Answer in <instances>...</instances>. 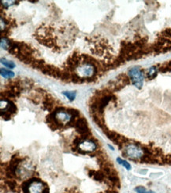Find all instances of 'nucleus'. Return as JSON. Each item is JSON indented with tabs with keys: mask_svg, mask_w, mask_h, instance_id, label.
Returning <instances> with one entry per match:
<instances>
[{
	"mask_svg": "<svg viewBox=\"0 0 171 193\" xmlns=\"http://www.w3.org/2000/svg\"><path fill=\"white\" fill-rule=\"evenodd\" d=\"M123 154L132 160H140L144 156V150L136 144L128 143L124 147Z\"/></svg>",
	"mask_w": 171,
	"mask_h": 193,
	"instance_id": "obj_1",
	"label": "nucleus"
},
{
	"mask_svg": "<svg viewBox=\"0 0 171 193\" xmlns=\"http://www.w3.org/2000/svg\"><path fill=\"white\" fill-rule=\"evenodd\" d=\"M128 77L130 78L132 83L137 89H141L144 85V72L139 66H133L128 71Z\"/></svg>",
	"mask_w": 171,
	"mask_h": 193,
	"instance_id": "obj_2",
	"label": "nucleus"
},
{
	"mask_svg": "<svg viewBox=\"0 0 171 193\" xmlns=\"http://www.w3.org/2000/svg\"><path fill=\"white\" fill-rule=\"evenodd\" d=\"M54 112H55V119L61 126L69 124L72 120L73 116L66 110H65L64 108L58 107Z\"/></svg>",
	"mask_w": 171,
	"mask_h": 193,
	"instance_id": "obj_3",
	"label": "nucleus"
},
{
	"mask_svg": "<svg viewBox=\"0 0 171 193\" xmlns=\"http://www.w3.org/2000/svg\"><path fill=\"white\" fill-rule=\"evenodd\" d=\"M97 145L95 144V142L90 139H84L82 140L77 149L78 151L81 154H86V153H91L96 150Z\"/></svg>",
	"mask_w": 171,
	"mask_h": 193,
	"instance_id": "obj_4",
	"label": "nucleus"
},
{
	"mask_svg": "<svg viewBox=\"0 0 171 193\" xmlns=\"http://www.w3.org/2000/svg\"><path fill=\"white\" fill-rule=\"evenodd\" d=\"M74 127H75L77 131L80 133L82 136L87 135V134L90 132L88 127H87V122L83 117H79L75 122H74Z\"/></svg>",
	"mask_w": 171,
	"mask_h": 193,
	"instance_id": "obj_5",
	"label": "nucleus"
},
{
	"mask_svg": "<svg viewBox=\"0 0 171 193\" xmlns=\"http://www.w3.org/2000/svg\"><path fill=\"white\" fill-rule=\"evenodd\" d=\"M45 188L46 187H43V183L41 180L33 178L31 179L28 190L29 193H43Z\"/></svg>",
	"mask_w": 171,
	"mask_h": 193,
	"instance_id": "obj_6",
	"label": "nucleus"
},
{
	"mask_svg": "<svg viewBox=\"0 0 171 193\" xmlns=\"http://www.w3.org/2000/svg\"><path fill=\"white\" fill-rule=\"evenodd\" d=\"M89 176L93 178L94 180H95L96 181H103L104 178H105V174L103 172L101 171H95V170H91L88 173Z\"/></svg>",
	"mask_w": 171,
	"mask_h": 193,
	"instance_id": "obj_7",
	"label": "nucleus"
},
{
	"mask_svg": "<svg viewBox=\"0 0 171 193\" xmlns=\"http://www.w3.org/2000/svg\"><path fill=\"white\" fill-rule=\"evenodd\" d=\"M43 107H44V109L49 110V111L52 110L55 107V100L53 99V98H51V97L48 98V96H47V98H45L44 102H43Z\"/></svg>",
	"mask_w": 171,
	"mask_h": 193,
	"instance_id": "obj_8",
	"label": "nucleus"
},
{
	"mask_svg": "<svg viewBox=\"0 0 171 193\" xmlns=\"http://www.w3.org/2000/svg\"><path fill=\"white\" fill-rule=\"evenodd\" d=\"M158 71H159V68H157V66H152V67H150L148 69V71L147 73V77L149 78L150 80L153 79V78H155L157 76Z\"/></svg>",
	"mask_w": 171,
	"mask_h": 193,
	"instance_id": "obj_9",
	"label": "nucleus"
},
{
	"mask_svg": "<svg viewBox=\"0 0 171 193\" xmlns=\"http://www.w3.org/2000/svg\"><path fill=\"white\" fill-rule=\"evenodd\" d=\"M1 75L3 78H12L14 77V73L10 70L5 68H1Z\"/></svg>",
	"mask_w": 171,
	"mask_h": 193,
	"instance_id": "obj_10",
	"label": "nucleus"
},
{
	"mask_svg": "<svg viewBox=\"0 0 171 193\" xmlns=\"http://www.w3.org/2000/svg\"><path fill=\"white\" fill-rule=\"evenodd\" d=\"M1 63H2V65H4L5 66L8 67V68L13 69L15 67V63L14 62H12V61L7 60L6 59H1Z\"/></svg>",
	"mask_w": 171,
	"mask_h": 193,
	"instance_id": "obj_11",
	"label": "nucleus"
},
{
	"mask_svg": "<svg viewBox=\"0 0 171 193\" xmlns=\"http://www.w3.org/2000/svg\"><path fill=\"white\" fill-rule=\"evenodd\" d=\"M63 95H65L66 98H68L70 100V102H73L75 98H76V95H77V93L76 91H65L62 93Z\"/></svg>",
	"mask_w": 171,
	"mask_h": 193,
	"instance_id": "obj_12",
	"label": "nucleus"
},
{
	"mask_svg": "<svg viewBox=\"0 0 171 193\" xmlns=\"http://www.w3.org/2000/svg\"><path fill=\"white\" fill-rule=\"evenodd\" d=\"M117 162H118L119 164L121 165V166H123L124 168H125L127 170H131V165L128 163V162H126V161H125L123 160V159H121V158H117Z\"/></svg>",
	"mask_w": 171,
	"mask_h": 193,
	"instance_id": "obj_13",
	"label": "nucleus"
},
{
	"mask_svg": "<svg viewBox=\"0 0 171 193\" xmlns=\"http://www.w3.org/2000/svg\"><path fill=\"white\" fill-rule=\"evenodd\" d=\"M66 111L72 116L73 118H77V117L80 116V112L78 110L74 109H66Z\"/></svg>",
	"mask_w": 171,
	"mask_h": 193,
	"instance_id": "obj_14",
	"label": "nucleus"
},
{
	"mask_svg": "<svg viewBox=\"0 0 171 193\" xmlns=\"http://www.w3.org/2000/svg\"><path fill=\"white\" fill-rule=\"evenodd\" d=\"M136 191L137 193H155L152 191H147L144 187H142V186H139V187L136 188Z\"/></svg>",
	"mask_w": 171,
	"mask_h": 193,
	"instance_id": "obj_15",
	"label": "nucleus"
},
{
	"mask_svg": "<svg viewBox=\"0 0 171 193\" xmlns=\"http://www.w3.org/2000/svg\"><path fill=\"white\" fill-rule=\"evenodd\" d=\"M7 184L8 186L10 188V189H11L12 191H15V189L17 188V187H18V184H17V183H16L14 180H8Z\"/></svg>",
	"mask_w": 171,
	"mask_h": 193,
	"instance_id": "obj_16",
	"label": "nucleus"
},
{
	"mask_svg": "<svg viewBox=\"0 0 171 193\" xmlns=\"http://www.w3.org/2000/svg\"><path fill=\"white\" fill-rule=\"evenodd\" d=\"M162 37H163L164 39H166V38H170L171 37V29H165V30L162 32Z\"/></svg>",
	"mask_w": 171,
	"mask_h": 193,
	"instance_id": "obj_17",
	"label": "nucleus"
},
{
	"mask_svg": "<svg viewBox=\"0 0 171 193\" xmlns=\"http://www.w3.org/2000/svg\"><path fill=\"white\" fill-rule=\"evenodd\" d=\"M43 193H49V188H48V187H46V188H45V189H44V191H43Z\"/></svg>",
	"mask_w": 171,
	"mask_h": 193,
	"instance_id": "obj_18",
	"label": "nucleus"
}]
</instances>
